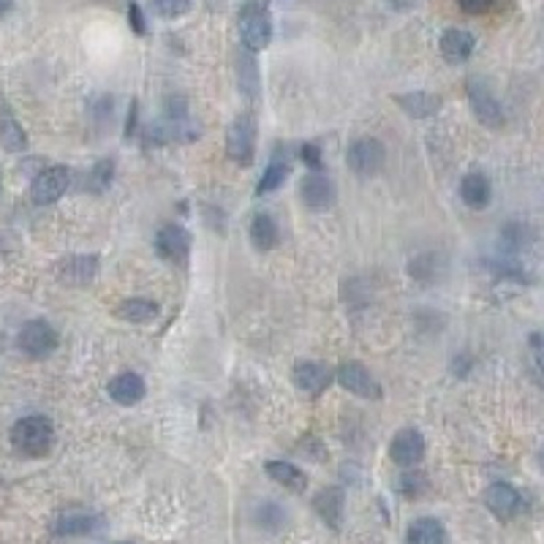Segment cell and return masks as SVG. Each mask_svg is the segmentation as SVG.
<instances>
[{"mask_svg":"<svg viewBox=\"0 0 544 544\" xmlns=\"http://www.w3.org/2000/svg\"><path fill=\"white\" fill-rule=\"evenodd\" d=\"M55 443V425L44 414H31L14 422L12 427V446L25 458H44Z\"/></svg>","mask_w":544,"mask_h":544,"instance_id":"cell-1","label":"cell"},{"mask_svg":"<svg viewBox=\"0 0 544 544\" xmlns=\"http://www.w3.org/2000/svg\"><path fill=\"white\" fill-rule=\"evenodd\" d=\"M226 155L240 163L250 166L256 155V118L250 112H242L234 118V123L226 131Z\"/></svg>","mask_w":544,"mask_h":544,"instance_id":"cell-2","label":"cell"},{"mask_svg":"<svg viewBox=\"0 0 544 544\" xmlns=\"http://www.w3.org/2000/svg\"><path fill=\"white\" fill-rule=\"evenodd\" d=\"M237 28L248 52H261L272 41V20L267 14V6H242Z\"/></svg>","mask_w":544,"mask_h":544,"instance_id":"cell-3","label":"cell"},{"mask_svg":"<svg viewBox=\"0 0 544 544\" xmlns=\"http://www.w3.org/2000/svg\"><path fill=\"white\" fill-rule=\"evenodd\" d=\"M466 93H469V104L471 112L477 115V120L487 128H501L504 126V110L501 101L496 99V93L490 90V84L479 76H471L466 84Z\"/></svg>","mask_w":544,"mask_h":544,"instance_id":"cell-4","label":"cell"},{"mask_svg":"<svg viewBox=\"0 0 544 544\" xmlns=\"http://www.w3.org/2000/svg\"><path fill=\"white\" fill-rule=\"evenodd\" d=\"M346 163L359 177H373V174H379L384 169L387 150H384V145L379 139H371V136L356 139L346 153Z\"/></svg>","mask_w":544,"mask_h":544,"instance_id":"cell-5","label":"cell"},{"mask_svg":"<svg viewBox=\"0 0 544 544\" xmlns=\"http://www.w3.org/2000/svg\"><path fill=\"white\" fill-rule=\"evenodd\" d=\"M338 384L348 392H354L356 398H365V400H379L382 398V387L373 379V373L362 365V362H343L335 373Z\"/></svg>","mask_w":544,"mask_h":544,"instance_id":"cell-6","label":"cell"},{"mask_svg":"<svg viewBox=\"0 0 544 544\" xmlns=\"http://www.w3.org/2000/svg\"><path fill=\"white\" fill-rule=\"evenodd\" d=\"M68 183H71V171L66 166H49L36 174L33 186H31V199L41 207L55 205L68 191Z\"/></svg>","mask_w":544,"mask_h":544,"instance_id":"cell-7","label":"cell"},{"mask_svg":"<svg viewBox=\"0 0 544 544\" xmlns=\"http://www.w3.org/2000/svg\"><path fill=\"white\" fill-rule=\"evenodd\" d=\"M20 348L33 356V359H44L49 356L55 348H57V332L55 327H49L47 321L36 319V321H28L22 329H20V338H17Z\"/></svg>","mask_w":544,"mask_h":544,"instance_id":"cell-8","label":"cell"},{"mask_svg":"<svg viewBox=\"0 0 544 544\" xmlns=\"http://www.w3.org/2000/svg\"><path fill=\"white\" fill-rule=\"evenodd\" d=\"M99 276V256L93 253H79L68 256L57 264V281L63 286H90Z\"/></svg>","mask_w":544,"mask_h":544,"instance_id":"cell-9","label":"cell"},{"mask_svg":"<svg viewBox=\"0 0 544 544\" xmlns=\"http://www.w3.org/2000/svg\"><path fill=\"white\" fill-rule=\"evenodd\" d=\"M390 458L395 466L400 469H414L422 463L425 458V435L414 427H403L395 433L392 443H390Z\"/></svg>","mask_w":544,"mask_h":544,"instance_id":"cell-10","label":"cell"},{"mask_svg":"<svg viewBox=\"0 0 544 544\" xmlns=\"http://www.w3.org/2000/svg\"><path fill=\"white\" fill-rule=\"evenodd\" d=\"M485 506L498 517V520H514L522 509H525V501H522V493L517 487H512L509 482H493L487 490H485Z\"/></svg>","mask_w":544,"mask_h":544,"instance_id":"cell-11","label":"cell"},{"mask_svg":"<svg viewBox=\"0 0 544 544\" xmlns=\"http://www.w3.org/2000/svg\"><path fill=\"white\" fill-rule=\"evenodd\" d=\"M155 250H158V256L166 259V261H174V264L186 261V256H189V250H191V234H189L183 226L166 224V226H161L158 234H155Z\"/></svg>","mask_w":544,"mask_h":544,"instance_id":"cell-12","label":"cell"},{"mask_svg":"<svg viewBox=\"0 0 544 544\" xmlns=\"http://www.w3.org/2000/svg\"><path fill=\"white\" fill-rule=\"evenodd\" d=\"M294 384L308 392V395H321L329 384H332V371L324 365V362L316 359H300L294 365Z\"/></svg>","mask_w":544,"mask_h":544,"instance_id":"cell-13","label":"cell"},{"mask_svg":"<svg viewBox=\"0 0 544 544\" xmlns=\"http://www.w3.org/2000/svg\"><path fill=\"white\" fill-rule=\"evenodd\" d=\"M474 47H477V39L469 31H461V28L443 31L441 41H438V49H441L446 63H466L474 55Z\"/></svg>","mask_w":544,"mask_h":544,"instance_id":"cell-14","label":"cell"},{"mask_svg":"<svg viewBox=\"0 0 544 544\" xmlns=\"http://www.w3.org/2000/svg\"><path fill=\"white\" fill-rule=\"evenodd\" d=\"M313 509L329 525L332 531H340L343 525V509H346V496L340 487H324L313 496Z\"/></svg>","mask_w":544,"mask_h":544,"instance_id":"cell-15","label":"cell"},{"mask_svg":"<svg viewBox=\"0 0 544 544\" xmlns=\"http://www.w3.org/2000/svg\"><path fill=\"white\" fill-rule=\"evenodd\" d=\"M303 202L311 207V210H327L332 202H335V186L324 177V171H313L303 180Z\"/></svg>","mask_w":544,"mask_h":544,"instance_id":"cell-16","label":"cell"},{"mask_svg":"<svg viewBox=\"0 0 544 544\" xmlns=\"http://www.w3.org/2000/svg\"><path fill=\"white\" fill-rule=\"evenodd\" d=\"M264 471H267L269 479H276L281 487H286V490H292V493H305V487H308L305 471L297 469V466L289 463V461H267V463H264Z\"/></svg>","mask_w":544,"mask_h":544,"instance_id":"cell-17","label":"cell"},{"mask_svg":"<svg viewBox=\"0 0 544 544\" xmlns=\"http://www.w3.org/2000/svg\"><path fill=\"white\" fill-rule=\"evenodd\" d=\"M395 104L414 120H425L433 118L441 110V99L435 93H425V90H417V93H403L395 96Z\"/></svg>","mask_w":544,"mask_h":544,"instance_id":"cell-18","label":"cell"},{"mask_svg":"<svg viewBox=\"0 0 544 544\" xmlns=\"http://www.w3.org/2000/svg\"><path fill=\"white\" fill-rule=\"evenodd\" d=\"M101 525H104V522H101L99 514H90V512H66V514L57 517L55 533H57V536H87V533L99 531Z\"/></svg>","mask_w":544,"mask_h":544,"instance_id":"cell-19","label":"cell"},{"mask_svg":"<svg viewBox=\"0 0 544 544\" xmlns=\"http://www.w3.org/2000/svg\"><path fill=\"white\" fill-rule=\"evenodd\" d=\"M461 197H463V202H466L471 210H485V207L490 205V197H493L490 180H487L482 171L466 174L463 183H461Z\"/></svg>","mask_w":544,"mask_h":544,"instance_id":"cell-20","label":"cell"},{"mask_svg":"<svg viewBox=\"0 0 544 544\" xmlns=\"http://www.w3.org/2000/svg\"><path fill=\"white\" fill-rule=\"evenodd\" d=\"M145 382L136 373H120L110 382V398L120 406H136L145 398Z\"/></svg>","mask_w":544,"mask_h":544,"instance_id":"cell-21","label":"cell"},{"mask_svg":"<svg viewBox=\"0 0 544 544\" xmlns=\"http://www.w3.org/2000/svg\"><path fill=\"white\" fill-rule=\"evenodd\" d=\"M408 544H446V528L435 517H419L406 531Z\"/></svg>","mask_w":544,"mask_h":544,"instance_id":"cell-22","label":"cell"},{"mask_svg":"<svg viewBox=\"0 0 544 544\" xmlns=\"http://www.w3.org/2000/svg\"><path fill=\"white\" fill-rule=\"evenodd\" d=\"M278 224L272 221V215H267V213H259V215H253V221H250V242H253V248L256 250H261V253H267V250H272L278 245Z\"/></svg>","mask_w":544,"mask_h":544,"instance_id":"cell-23","label":"cell"},{"mask_svg":"<svg viewBox=\"0 0 544 544\" xmlns=\"http://www.w3.org/2000/svg\"><path fill=\"white\" fill-rule=\"evenodd\" d=\"M115 316L128 321V324H150L158 319V305L153 300H142V297H134V300H126L115 308Z\"/></svg>","mask_w":544,"mask_h":544,"instance_id":"cell-24","label":"cell"},{"mask_svg":"<svg viewBox=\"0 0 544 544\" xmlns=\"http://www.w3.org/2000/svg\"><path fill=\"white\" fill-rule=\"evenodd\" d=\"M286 177H289V161H286L281 153H276V158L269 161L267 171H264V174H261V180H259V189H256V194H259V197H264V194L278 191V189L286 183Z\"/></svg>","mask_w":544,"mask_h":544,"instance_id":"cell-25","label":"cell"},{"mask_svg":"<svg viewBox=\"0 0 544 544\" xmlns=\"http://www.w3.org/2000/svg\"><path fill=\"white\" fill-rule=\"evenodd\" d=\"M0 145L9 153H20L28 147V134L12 115H4V120H0Z\"/></svg>","mask_w":544,"mask_h":544,"instance_id":"cell-26","label":"cell"},{"mask_svg":"<svg viewBox=\"0 0 544 544\" xmlns=\"http://www.w3.org/2000/svg\"><path fill=\"white\" fill-rule=\"evenodd\" d=\"M528 356H531L533 376L544 387V332H531L528 335Z\"/></svg>","mask_w":544,"mask_h":544,"instance_id":"cell-27","label":"cell"},{"mask_svg":"<svg viewBox=\"0 0 544 544\" xmlns=\"http://www.w3.org/2000/svg\"><path fill=\"white\" fill-rule=\"evenodd\" d=\"M112 174H115V163L110 161V158H104V161H99L96 166H93V171H90V177H87V189L90 191H107L110 186H112Z\"/></svg>","mask_w":544,"mask_h":544,"instance_id":"cell-28","label":"cell"},{"mask_svg":"<svg viewBox=\"0 0 544 544\" xmlns=\"http://www.w3.org/2000/svg\"><path fill=\"white\" fill-rule=\"evenodd\" d=\"M150 6H153V12H155L158 17H163V20H177V17L189 14L194 4H191V0H150Z\"/></svg>","mask_w":544,"mask_h":544,"instance_id":"cell-29","label":"cell"},{"mask_svg":"<svg viewBox=\"0 0 544 544\" xmlns=\"http://www.w3.org/2000/svg\"><path fill=\"white\" fill-rule=\"evenodd\" d=\"M398 490L406 496V498H419L425 490H427V479L417 471H406L398 482Z\"/></svg>","mask_w":544,"mask_h":544,"instance_id":"cell-30","label":"cell"},{"mask_svg":"<svg viewBox=\"0 0 544 544\" xmlns=\"http://www.w3.org/2000/svg\"><path fill=\"white\" fill-rule=\"evenodd\" d=\"M458 6L471 17H482V14H490L498 6V0H458Z\"/></svg>","mask_w":544,"mask_h":544,"instance_id":"cell-31","label":"cell"},{"mask_svg":"<svg viewBox=\"0 0 544 544\" xmlns=\"http://www.w3.org/2000/svg\"><path fill=\"white\" fill-rule=\"evenodd\" d=\"M303 161L313 169V171H324V161H321V147L316 142L303 145Z\"/></svg>","mask_w":544,"mask_h":544,"instance_id":"cell-32","label":"cell"},{"mask_svg":"<svg viewBox=\"0 0 544 544\" xmlns=\"http://www.w3.org/2000/svg\"><path fill=\"white\" fill-rule=\"evenodd\" d=\"M128 22H131V31H134L136 36H145V33H147L145 12H142L136 4H131V6H128Z\"/></svg>","mask_w":544,"mask_h":544,"instance_id":"cell-33","label":"cell"},{"mask_svg":"<svg viewBox=\"0 0 544 544\" xmlns=\"http://www.w3.org/2000/svg\"><path fill=\"white\" fill-rule=\"evenodd\" d=\"M136 118H139V104H136V101H131V110H128V123H126V139H131V136H134Z\"/></svg>","mask_w":544,"mask_h":544,"instance_id":"cell-34","label":"cell"},{"mask_svg":"<svg viewBox=\"0 0 544 544\" xmlns=\"http://www.w3.org/2000/svg\"><path fill=\"white\" fill-rule=\"evenodd\" d=\"M14 9V0H0V17H6Z\"/></svg>","mask_w":544,"mask_h":544,"instance_id":"cell-35","label":"cell"},{"mask_svg":"<svg viewBox=\"0 0 544 544\" xmlns=\"http://www.w3.org/2000/svg\"><path fill=\"white\" fill-rule=\"evenodd\" d=\"M536 463H539V469H541V474H544V446L536 452Z\"/></svg>","mask_w":544,"mask_h":544,"instance_id":"cell-36","label":"cell"},{"mask_svg":"<svg viewBox=\"0 0 544 544\" xmlns=\"http://www.w3.org/2000/svg\"><path fill=\"white\" fill-rule=\"evenodd\" d=\"M269 0H245V6H267Z\"/></svg>","mask_w":544,"mask_h":544,"instance_id":"cell-37","label":"cell"},{"mask_svg":"<svg viewBox=\"0 0 544 544\" xmlns=\"http://www.w3.org/2000/svg\"><path fill=\"white\" fill-rule=\"evenodd\" d=\"M118 544H131V541H118Z\"/></svg>","mask_w":544,"mask_h":544,"instance_id":"cell-38","label":"cell"}]
</instances>
